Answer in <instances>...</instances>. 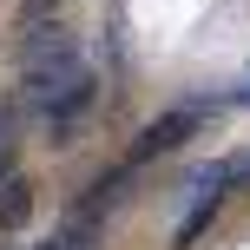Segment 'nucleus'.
<instances>
[{
	"label": "nucleus",
	"instance_id": "nucleus-5",
	"mask_svg": "<svg viewBox=\"0 0 250 250\" xmlns=\"http://www.w3.org/2000/svg\"><path fill=\"white\" fill-rule=\"evenodd\" d=\"M26 224H33V178L13 171V178H0V230L13 237V230H26Z\"/></svg>",
	"mask_w": 250,
	"mask_h": 250
},
{
	"label": "nucleus",
	"instance_id": "nucleus-10",
	"mask_svg": "<svg viewBox=\"0 0 250 250\" xmlns=\"http://www.w3.org/2000/svg\"><path fill=\"white\" fill-rule=\"evenodd\" d=\"M33 7H46V0H33Z\"/></svg>",
	"mask_w": 250,
	"mask_h": 250
},
{
	"label": "nucleus",
	"instance_id": "nucleus-1",
	"mask_svg": "<svg viewBox=\"0 0 250 250\" xmlns=\"http://www.w3.org/2000/svg\"><path fill=\"white\" fill-rule=\"evenodd\" d=\"M125 185H132V171H125V165H119V171H99V178H92V191L73 204V217L60 224V237L40 244V250H99V237H105V211L125 198Z\"/></svg>",
	"mask_w": 250,
	"mask_h": 250
},
{
	"label": "nucleus",
	"instance_id": "nucleus-3",
	"mask_svg": "<svg viewBox=\"0 0 250 250\" xmlns=\"http://www.w3.org/2000/svg\"><path fill=\"white\" fill-rule=\"evenodd\" d=\"M66 60H79L66 20H46V26H33V33L20 40V66H26V73H46V66H66Z\"/></svg>",
	"mask_w": 250,
	"mask_h": 250
},
{
	"label": "nucleus",
	"instance_id": "nucleus-9",
	"mask_svg": "<svg viewBox=\"0 0 250 250\" xmlns=\"http://www.w3.org/2000/svg\"><path fill=\"white\" fill-rule=\"evenodd\" d=\"M0 138H7V112H0Z\"/></svg>",
	"mask_w": 250,
	"mask_h": 250
},
{
	"label": "nucleus",
	"instance_id": "nucleus-8",
	"mask_svg": "<svg viewBox=\"0 0 250 250\" xmlns=\"http://www.w3.org/2000/svg\"><path fill=\"white\" fill-rule=\"evenodd\" d=\"M0 178H13V145L0 138Z\"/></svg>",
	"mask_w": 250,
	"mask_h": 250
},
{
	"label": "nucleus",
	"instance_id": "nucleus-4",
	"mask_svg": "<svg viewBox=\"0 0 250 250\" xmlns=\"http://www.w3.org/2000/svg\"><path fill=\"white\" fill-rule=\"evenodd\" d=\"M204 125V105H178V112H165V119H151L145 132H138V151L132 158H158V151H178L191 132Z\"/></svg>",
	"mask_w": 250,
	"mask_h": 250
},
{
	"label": "nucleus",
	"instance_id": "nucleus-11",
	"mask_svg": "<svg viewBox=\"0 0 250 250\" xmlns=\"http://www.w3.org/2000/svg\"><path fill=\"white\" fill-rule=\"evenodd\" d=\"M244 99H250V92H244Z\"/></svg>",
	"mask_w": 250,
	"mask_h": 250
},
{
	"label": "nucleus",
	"instance_id": "nucleus-2",
	"mask_svg": "<svg viewBox=\"0 0 250 250\" xmlns=\"http://www.w3.org/2000/svg\"><path fill=\"white\" fill-rule=\"evenodd\" d=\"M92 99H99V79L92 73H79L73 86H60L46 105H40V125H46V145H73L79 138V125H86V112H92Z\"/></svg>",
	"mask_w": 250,
	"mask_h": 250
},
{
	"label": "nucleus",
	"instance_id": "nucleus-7",
	"mask_svg": "<svg viewBox=\"0 0 250 250\" xmlns=\"http://www.w3.org/2000/svg\"><path fill=\"white\" fill-rule=\"evenodd\" d=\"M250 178V151H237V158H224V185H244Z\"/></svg>",
	"mask_w": 250,
	"mask_h": 250
},
{
	"label": "nucleus",
	"instance_id": "nucleus-6",
	"mask_svg": "<svg viewBox=\"0 0 250 250\" xmlns=\"http://www.w3.org/2000/svg\"><path fill=\"white\" fill-rule=\"evenodd\" d=\"M217 198H224V191H198V204H191V211H185V224H178V250H185V244H198L204 230H211V217H217Z\"/></svg>",
	"mask_w": 250,
	"mask_h": 250
}]
</instances>
